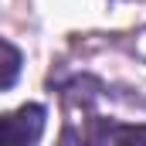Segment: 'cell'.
Returning <instances> with one entry per match:
<instances>
[{"label":"cell","mask_w":146,"mask_h":146,"mask_svg":"<svg viewBox=\"0 0 146 146\" xmlns=\"http://www.w3.org/2000/svg\"><path fill=\"white\" fill-rule=\"evenodd\" d=\"M44 119H48V109L37 102H27L21 109L0 115V143H14V146L37 143L44 136Z\"/></svg>","instance_id":"cell-1"},{"label":"cell","mask_w":146,"mask_h":146,"mask_svg":"<svg viewBox=\"0 0 146 146\" xmlns=\"http://www.w3.org/2000/svg\"><path fill=\"white\" fill-rule=\"evenodd\" d=\"M92 143H122V139H146V126H119L109 119H92L88 136Z\"/></svg>","instance_id":"cell-2"},{"label":"cell","mask_w":146,"mask_h":146,"mask_svg":"<svg viewBox=\"0 0 146 146\" xmlns=\"http://www.w3.org/2000/svg\"><path fill=\"white\" fill-rule=\"evenodd\" d=\"M21 68H24V54H21L10 41H3V37H0V92L17 85Z\"/></svg>","instance_id":"cell-3"}]
</instances>
